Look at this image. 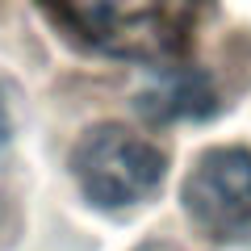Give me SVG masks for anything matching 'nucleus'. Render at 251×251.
I'll return each instance as SVG.
<instances>
[{
	"mask_svg": "<svg viewBox=\"0 0 251 251\" xmlns=\"http://www.w3.org/2000/svg\"><path fill=\"white\" fill-rule=\"evenodd\" d=\"M134 109L147 122H209L218 113V88L201 67L159 63V72L134 97Z\"/></svg>",
	"mask_w": 251,
	"mask_h": 251,
	"instance_id": "4",
	"label": "nucleus"
},
{
	"mask_svg": "<svg viewBox=\"0 0 251 251\" xmlns=\"http://www.w3.org/2000/svg\"><path fill=\"white\" fill-rule=\"evenodd\" d=\"M72 176L92 209L122 214L163 188L168 155L122 122H97L72 147Z\"/></svg>",
	"mask_w": 251,
	"mask_h": 251,
	"instance_id": "2",
	"label": "nucleus"
},
{
	"mask_svg": "<svg viewBox=\"0 0 251 251\" xmlns=\"http://www.w3.org/2000/svg\"><path fill=\"white\" fill-rule=\"evenodd\" d=\"M9 143H13V109H9V100H4V92H0V155H4Z\"/></svg>",
	"mask_w": 251,
	"mask_h": 251,
	"instance_id": "5",
	"label": "nucleus"
},
{
	"mask_svg": "<svg viewBox=\"0 0 251 251\" xmlns=\"http://www.w3.org/2000/svg\"><path fill=\"white\" fill-rule=\"evenodd\" d=\"M134 251H180L176 243H163V239H147V243H138Z\"/></svg>",
	"mask_w": 251,
	"mask_h": 251,
	"instance_id": "6",
	"label": "nucleus"
},
{
	"mask_svg": "<svg viewBox=\"0 0 251 251\" xmlns=\"http://www.w3.org/2000/svg\"><path fill=\"white\" fill-rule=\"evenodd\" d=\"M75 42L113 59L176 63L201 0H42Z\"/></svg>",
	"mask_w": 251,
	"mask_h": 251,
	"instance_id": "1",
	"label": "nucleus"
},
{
	"mask_svg": "<svg viewBox=\"0 0 251 251\" xmlns=\"http://www.w3.org/2000/svg\"><path fill=\"white\" fill-rule=\"evenodd\" d=\"M184 214L218 243H251V151L209 147L180 188Z\"/></svg>",
	"mask_w": 251,
	"mask_h": 251,
	"instance_id": "3",
	"label": "nucleus"
}]
</instances>
